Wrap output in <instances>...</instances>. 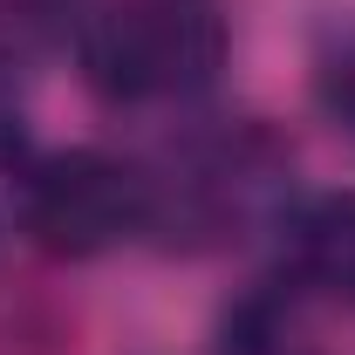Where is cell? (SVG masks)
<instances>
[{
  "label": "cell",
  "mask_w": 355,
  "mask_h": 355,
  "mask_svg": "<svg viewBox=\"0 0 355 355\" xmlns=\"http://www.w3.org/2000/svg\"><path fill=\"white\" fill-rule=\"evenodd\" d=\"M150 219L164 253H225L253 232H280L294 205V150L260 116H205L144 157Z\"/></svg>",
  "instance_id": "obj_1"
},
{
  "label": "cell",
  "mask_w": 355,
  "mask_h": 355,
  "mask_svg": "<svg viewBox=\"0 0 355 355\" xmlns=\"http://www.w3.org/2000/svg\"><path fill=\"white\" fill-rule=\"evenodd\" d=\"M69 48L103 110H184L225 76L232 28L219 0H89Z\"/></svg>",
  "instance_id": "obj_2"
},
{
  "label": "cell",
  "mask_w": 355,
  "mask_h": 355,
  "mask_svg": "<svg viewBox=\"0 0 355 355\" xmlns=\"http://www.w3.org/2000/svg\"><path fill=\"white\" fill-rule=\"evenodd\" d=\"M144 219H150L144 157H123L110 144H55L14 164V232L62 266L103 260L144 239Z\"/></svg>",
  "instance_id": "obj_3"
},
{
  "label": "cell",
  "mask_w": 355,
  "mask_h": 355,
  "mask_svg": "<svg viewBox=\"0 0 355 355\" xmlns=\"http://www.w3.org/2000/svg\"><path fill=\"white\" fill-rule=\"evenodd\" d=\"M280 266L321 308L355 314V184L308 191L280 219Z\"/></svg>",
  "instance_id": "obj_4"
},
{
  "label": "cell",
  "mask_w": 355,
  "mask_h": 355,
  "mask_svg": "<svg viewBox=\"0 0 355 355\" xmlns=\"http://www.w3.org/2000/svg\"><path fill=\"white\" fill-rule=\"evenodd\" d=\"M314 308L321 301L287 266L266 280H246L219 314V355H321Z\"/></svg>",
  "instance_id": "obj_5"
},
{
  "label": "cell",
  "mask_w": 355,
  "mask_h": 355,
  "mask_svg": "<svg viewBox=\"0 0 355 355\" xmlns=\"http://www.w3.org/2000/svg\"><path fill=\"white\" fill-rule=\"evenodd\" d=\"M308 96L328 130H342L355 144V14H335L308 55Z\"/></svg>",
  "instance_id": "obj_6"
},
{
  "label": "cell",
  "mask_w": 355,
  "mask_h": 355,
  "mask_svg": "<svg viewBox=\"0 0 355 355\" xmlns=\"http://www.w3.org/2000/svg\"><path fill=\"white\" fill-rule=\"evenodd\" d=\"M83 14H89V0H0V62L69 48Z\"/></svg>",
  "instance_id": "obj_7"
},
{
  "label": "cell",
  "mask_w": 355,
  "mask_h": 355,
  "mask_svg": "<svg viewBox=\"0 0 355 355\" xmlns=\"http://www.w3.org/2000/svg\"><path fill=\"white\" fill-rule=\"evenodd\" d=\"M28 157V103L14 83V62H0V171H14Z\"/></svg>",
  "instance_id": "obj_8"
}]
</instances>
